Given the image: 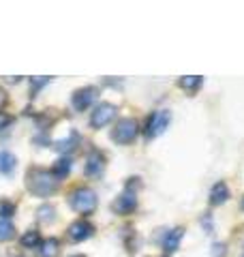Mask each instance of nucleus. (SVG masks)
<instances>
[{
    "instance_id": "3",
    "label": "nucleus",
    "mask_w": 244,
    "mask_h": 257,
    "mask_svg": "<svg viewBox=\"0 0 244 257\" xmlns=\"http://www.w3.org/2000/svg\"><path fill=\"white\" fill-rule=\"evenodd\" d=\"M137 133H140V124H137L135 118H120L111 131V140L125 146V144L135 142Z\"/></svg>"
},
{
    "instance_id": "17",
    "label": "nucleus",
    "mask_w": 244,
    "mask_h": 257,
    "mask_svg": "<svg viewBox=\"0 0 244 257\" xmlns=\"http://www.w3.org/2000/svg\"><path fill=\"white\" fill-rule=\"evenodd\" d=\"M39 244H41V234H39V231L30 229V231H26V234L22 236V246H26V248H39Z\"/></svg>"
},
{
    "instance_id": "26",
    "label": "nucleus",
    "mask_w": 244,
    "mask_h": 257,
    "mask_svg": "<svg viewBox=\"0 0 244 257\" xmlns=\"http://www.w3.org/2000/svg\"><path fill=\"white\" fill-rule=\"evenodd\" d=\"M15 257H26V255H15Z\"/></svg>"
},
{
    "instance_id": "8",
    "label": "nucleus",
    "mask_w": 244,
    "mask_h": 257,
    "mask_svg": "<svg viewBox=\"0 0 244 257\" xmlns=\"http://www.w3.org/2000/svg\"><path fill=\"white\" fill-rule=\"evenodd\" d=\"M113 208V212L120 214V216H127V214H131L135 208H137V197H135V191H131L127 187V191L122 193V195L116 197V202L111 204Z\"/></svg>"
},
{
    "instance_id": "18",
    "label": "nucleus",
    "mask_w": 244,
    "mask_h": 257,
    "mask_svg": "<svg viewBox=\"0 0 244 257\" xmlns=\"http://www.w3.org/2000/svg\"><path fill=\"white\" fill-rule=\"evenodd\" d=\"M79 144V135L77 133H69V138H64L58 142V150L60 152H71V150H75V146Z\"/></svg>"
},
{
    "instance_id": "13",
    "label": "nucleus",
    "mask_w": 244,
    "mask_h": 257,
    "mask_svg": "<svg viewBox=\"0 0 244 257\" xmlns=\"http://www.w3.org/2000/svg\"><path fill=\"white\" fill-rule=\"evenodd\" d=\"M201 84H203V79H201L199 75H186V77H180V79H178V86H180L182 90H186L189 94L197 92L199 88H201Z\"/></svg>"
},
{
    "instance_id": "7",
    "label": "nucleus",
    "mask_w": 244,
    "mask_h": 257,
    "mask_svg": "<svg viewBox=\"0 0 244 257\" xmlns=\"http://www.w3.org/2000/svg\"><path fill=\"white\" fill-rule=\"evenodd\" d=\"M96 96H99V88L84 86V88H79V90H75L71 103H73V107H75L77 111H86L96 101Z\"/></svg>"
},
{
    "instance_id": "12",
    "label": "nucleus",
    "mask_w": 244,
    "mask_h": 257,
    "mask_svg": "<svg viewBox=\"0 0 244 257\" xmlns=\"http://www.w3.org/2000/svg\"><path fill=\"white\" fill-rule=\"evenodd\" d=\"M182 236H184V229H182V227L172 229V231H169V236H167L165 240H163V248H165L167 253H174L176 248H178V244H180Z\"/></svg>"
},
{
    "instance_id": "5",
    "label": "nucleus",
    "mask_w": 244,
    "mask_h": 257,
    "mask_svg": "<svg viewBox=\"0 0 244 257\" xmlns=\"http://www.w3.org/2000/svg\"><path fill=\"white\" fill-rule=\"evenodd\" d=\"M116 111L118 107L111 105V103H99V105L94 107L92 116H90V126L92 128H103L105 124H109L113 118H116Z\"/></svg>"
},
{
    "instance_id": "4",
    "label": "nucleus",
    "mask_w": 244,
    "mask_h": 257,
    "mask_svg": "<svg viewBox=\"0 0 244 257\" xmlns=\"http://www.w3.org/2000/svg\"><path fill=\"white\" fill-rule=\"evenodd\" d=\"M169 122H172V114H169L167 109H157V111H152V114L146 118V124H144L146 138L154 140L157 135H161V133L169 126Z\"/></svg>"
},
{
    "instance_id": "1",
    "label": "nucleus",
    "mask_w": 244,
    "mask_h": 257,
    "mask_svg": "<svg viewBox=\"0 0 244 257\" xmlns=\"http://www.w3.org/2000/svg\"><path fill=\"white\" fill-rule=\"evenodd\" d=\"M26 189L37 197H47L58 189V180L54 178L52 172L43 167H30L26 172Z\"/></svg>"
},
{
    "instance_id": "23",
    "label": "nucleus",
    "mask_w": 244,
    "mask_h": 257,
    "mask_svg": "<svg viewBox=\"0 0 244 257\" xmlns=\"http://www.w3.org/2000/svg\"><path fill=\"white\" fill-rule=\"evenodd\" d=\"M7 101H9V94H7V90H5L3 86H0V109L7 105Z\"/></svg>"
},
{
    "instance_id": "16",
    "label": "nucleus",
    "mask_w": 244,
    "mask_h": 257,
    "mask_svg": "<svg viewBox=\"0 0 244 257\" xmlns=\"http://www.w3.org/2000/svg\"><path fill=\"white\" fill-rule=\"evenodd\" d=\"M37 219L43 223V225H47V223H52L54 219H56V208L52 206V204H45V206H41L39 210H37Z\"/></svg>"
},
{
    "instance_id": "20",
    "label": "nucleus",
    "mask_w": 244,
    "mask_h": 257,
    "mask_svg": "<svg viewBox=\"0 0 244 257\" xmlns=\"http://www.w3.org/2000/svg\"><path fill=\"white\" fill-rule=\"evenodd\" d=\"M13 236H15L13 223H9V221H0V242H5V240H11Z\"/></svg>"
},
{
    "instance_id": "11",
    "label": "nucleus",
    "mask_w": 244,
    "mask_h": 257,
    "mask_svg": "<svg viewBox=\"0 0 244 257\" xmlns=\"http://www.w3.org/2000/svg\"><path fill=\"white\" fill-rule=\"evenodd\" d=\"M229 199V187L225 182H216L212 191H210V204L212 206H221Z\"/></svg>"
},
{
    "instance_id": "25",
    "label": "nucleus",
    "mask_w": 244,
    "mask_h": 257,
    "mask_svg": "<svg viewBox=\"0 0 244 257\" xmlns=\"http://www.w3.org/2000/svg\"><path fill=\"white\" fill-rule=\"evenodd\" d=\"M71 257H84V255H71Z\"/></svg>"
},
{
    "instance_id": "10",
    "label": "nucleus",
    "mask_w": 244,
    "mask_h": 257,
    "mask_svg": "<svg viewBox=\"0 0 244 257\" xmlns=\"http://www.w3.org/2000/svg\"><path fill=\"white\" fill-rule=\"evenodd\" d=\"M60 255V240L58 238H45L39 244V257H58Z\"/></svg>"
},
{
    "instance_id": "27",
    "label": "nucleus",
    "mask_w": 244,
    "mask_h": 257,
    "mask_svg": "<svg viewBox=\"0 0 244 257\" xmlns=\"http://www.w3.org/2000/svg\"><path fill=\"white\" fill-rule=\"evenodd\" d=\"M242 208H244V202H242Z\"/></svg>"
},
{
    "instance_id": "22",
    "label": "nucleus",
    "mask_w": 244,
    "mask_h": 257,
    "mask_svg": "<svg viewBox=\"0 0 244 257\" xmlns=\"http://www.w3.org/2000/svg\"><path fill=\"white\" fill-rule=\"evenodd\" d=\"M212 257H225V244L223 242L212 244Z\"/></svg>"
},
{
    "instance_id": "6",
    "label": "nucleus",
    "mask_w": 244,
    "mask_h": 257,
    "mask_svg": "<svg viewBox=\"0 0 244 257\" xmlns=\"http://www.w3.org/2000/svg\"><path fill=\"white\" fill-rule=\"evenodd\" d=\"M105 155L101 150H90L86 157V165H84V174L86 178H101L105 172Z\"/></svg>"
},
{
    "instance_id": "14",
    "label": "nucleus",
    "mask_w": 244,
    "mask_h": 257,
    "mask_svg": "<svg viewBox=\"0 0 244 257\" xmlns=\"http://www.w3.org/2000/svg\"><path fill=\"white\" fill-rule=\"evenodd\" d=\"M69 172H71V161H69L67 157L58 159V161H56V163H54V167H52V174H54V178H56V180L67 178Z\"/></svg>"
},
{
    "instance_id": "2",
    "label": "nucleus",
    "mask_w": 244,
    "mask_h": 257,
    "mask_svg": "<svg viewBox=\"0 0 244 257\" xmlns=\"http://www.w3.org/2000/svg\"><path fill=\"white\" fill-rule=\"evenodd\" d=\"M69 204H71L73 210L79 212V214H90L96 208V204H99V199H96V193L90 187H77L71 193Z\"/></svg>"
},
{
    "instance_id": "19",
    "label": "nucleus",
    "mask_w": 244,
    "mask_h": 257,
    "mask_svg": "<svg viewBox=\"0 0 244 257\" xmlns=\"http://www.w3.org/2000/svg\"><path fill=\"white\" fill-rule=\"evenodd\" d=\"M13 212H15V204L9 202V199H0V221L11 219Z\"/></svg>"
},
{
    "instance_id": "9",
    "label": "nucleus",
    "mask_w": 244,
    "mask_h": 257,
    "mask_svg": "<svg viewBox=\"0 0 244 257\" xmlns=\"http://www.w3.org/2000/svg\"><path fill=\"white\" fill-rule=\"evenodd\" d=\"M92 234H94V225L90 221H86V219H79L69 227V240H73V242L88 240Z\"/></svg>"
},
{
    "instance_id": "21",
    "label": "nucleus",
    "mask_w": 244,
    "mask_h": 257,
    "mask_svg": "<svg viewBox=\"0 0 244 257\" xmlns=\"http://www.w3.org/2000/svg\"><path fill=\"white\" fill-rule=\"evenodd\" d=\"M11 122H13V116H11V114H7V111H0V131L9 128Z\"/></svg>"
},
{
    "instance_id": "15",
    "label": "nucleus",
    "mask_w": 244,
    "mask_h": 257,
    "mask_svg": "<svg viewBox=\"0 0 244 257\" xmlns=\"http://www.w3.org/2000/svg\"><path fill=\"white\" fill-rule=\"evenodd\" d=\"M15 165H18V161H15L11 152H7V150L0 152V174H13Z\"/></svg>"
},
{
    "instance_id": "24",
    "label": "nucleus",
    "mask_w": 244,
    "mask_h": 257,
    "mask_svg": "<svg viewBox=\"0 0 244 257\" xmlns=\"http://www.w3.org/2000/svg\"><path fill=\"white\" fill-rule=\"evenodd\" d=\"M30 84H32V92H35L39 86H45L47 84V77H43V79H30Z\"/></svg>"
}]
</instances>
